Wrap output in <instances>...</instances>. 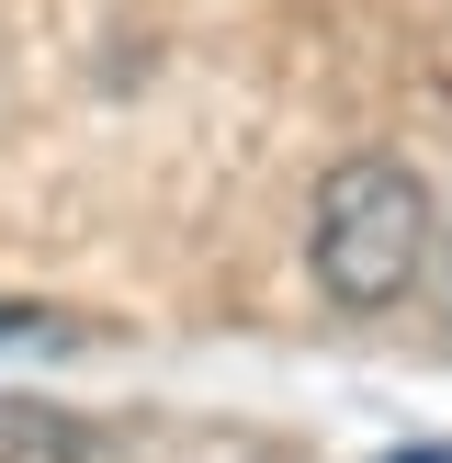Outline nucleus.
I'll return each instance as SVG.
<instances>
[{
  "instance_id": "obj_1",
  "label": "nucleus",
  "mask_w": 452,
  "mask_h": 463,
  "mask_svg": "<svg viewBox=\"0 0 452 463\" xmlns=\"http://www.w3.org/2000/svg\"><path fill=\"white\" fill-rule=\"evenodd\" d=\"M306 260H316V294L351 317L396 306L407 283L429 271V181L407 158L362 147L316 181V226H306Z\"/></svg>"
},
{
  "instance_id": "obj_2",
  "label": "nucleus",
  "mask_w": 452,
  "mask_h": 463,
  "mask_svg": "<svg viewBox=\"0 0 452 463\" xmlns=\"http://www.w3.org/2000/svg\"><path fill=\"white\" fill-rule=\"evenodd\" d=\"M0 463H90V419L57 396H0Z\"/></svg>"
}]
</instances>
